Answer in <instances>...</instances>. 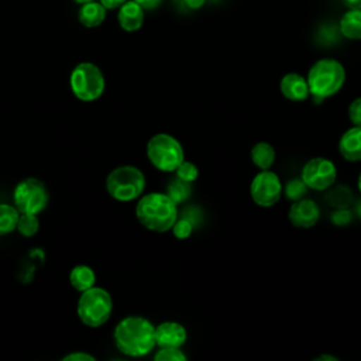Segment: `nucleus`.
I'll return each mask as SVG.
<instances>
[{
    "mask_svg": "<svg viewBox=\"0 0 361 361\" xmlns=\"http://www.w3.org/2000/svg\"><path fill=\"white\" fill-rule=\"evenodd\" d=\"M357 186H358V190L361 192V172L358 175V179H357Z\"/></svg>",
    "mask_w": 361,
    "mask_h": 361,
    "instance_id": "nucleus-37",
    "label": "nucleus"
},
{
    "mask_svg": "<svg viewBox=\"0 0 361 361\" xmlns=\"http://www.w3.org/2000/svg\"><path fill=\"white\" fill-rule=\"evenodd\" d=\"M338 35H341V32L336 24H323L319 30V38H322V42H334L338 39Z\"/></svg>",
    "mask_w": 361,
    "mask_h": 361,
    "instance_id": "nucleus-28",
    "label": "nucleus"
},
{
    "mask_svg": "<svg viewBox=\"0 0 361 361\" xmlns=\"http://www.w3.org/2000/svg\"><path fill=\"white\" fill-rule=\"evenodd\" d=\"M351 220V212L348 209H337V212L331 216V221L337 226H345Z\"/></svg>",
    "mask_w": 361,
    "mask_h": 361,
    "instance_id": "nucleus-31",
    "label": "nucleus"
},
{
    "mask_svg": "<svg viewBox=\"0 0 361 361\" xmlns=\"http://www.w3.org/2000/svg\"><path fill=\"white\" fill-rule=\"evenodd\" d=\"M69 283L75 290H78L80 293L92 286H94L96 274H94L93 268L86 264L75 265L69 272Z\"/></svg>",
    "mask_w": 361,
    "mask_h": 361,
    "instance_id": "nucleus-17",
    "label": "nucleus"
},
{
    "mask_svg": "<svg viewBox=\"0 0 361 361\" xmlns=\"http://www.w3.org/2000/svg\"><path fill=\"white\" fill-rule=\"evenodd\" d=\"M344 3V6L348 10H355V8H361V0H341Z\"/></svg>",
    "mask_w": 361,
    "mask_h": 361,
    "instance_id": "nucleus-35",
    "label": "nucleus"
},
{
    "mask_svg": "<svg viewBox=\"0 0 361 361\" xmlns=\"http://www.w3.org/2000/svg\"><path fill=\"white\" fill-rule=\"evenodd\" d=\"M135 3H138L142 8H144V11L147 10V11H151V10H155V8H158L159 6H161V3H162V0H134Z\"/></svg>",
    "mask_w": 361,
    "mask_h": 361,
    "instance_id": "nucleus-32",
    "label": "nucleus"
},
{
    "mask_svg": "<svg viewBox=\"0 0 361 361\" xmlns=\"http://www.w3.org/2000/svg\"><path fill=\"white\" fill-rule=\"evenodd\" d=\"M289 221L299 228H310L320 219V207L312 199H299L292 203L288 212Z\"/></svg>",
    "mask_w": 361,
    "mask_h": 361,
    "instance_id": "nucleus-11",
    "label": "nucleus"
},
{
    "mask_svg": "<svg viewBox=\"0 0 361 361\" xmlns=\"http://www.w3.org/2000/svg\"><path fill=\"white\" fill-rule=\"evenodd\" d=\"M117 20H118V25L124 31L127 32L138 31L144 24V8L134 0H127L118 7Z\"/></svg>",
    "mask_w": 361,
    "mask_h": 361,
    "instance_id": "nucleus-14",
    "label": "nucleus"
},
{
    "mask_svg": "<svg viewBox=\"0 0 361 361\" xmlns=\"http://www.w3.org/2000/svg\"><path fill=\"white\" fill-rule=\"evenodd\" d=\"M69 87L78 100L89 103L103 94L106 79L102 69L93 62H79L69 75Z\"/></svg>",
    "mask_w": 361,
    "mask_h": 361,
    "instance_id": "nucleus-7",
    "label": "nucleus"
},
{
    "mask_svg": "<svg viewBox=\"0 0 361 361\" xmlns=\"http://www.w3.org/2000/svg\"><path fill=\"white\" fill-rule=\"evenodd\" d=\"M16 230L18 231L20 235L23 237H32L38 233L39 230V219L38 214H31V213H20L18 220H17V227Z\"/></svg>",
    "mask_w": 361,
    "mask_h": 361,
    "instance_id": "nucleus-23",
    "label": "nucleus"
},
{
    "mask_svg": "<svg viewBox=\"0 0 361 361\" xmlns=\"http://www.w3.org/2000/svg\"><path fill=\"white\" fill-rule=\"evenodd\" d=\"M279 89L282 96L290 102H303L310 96L306 78L296 72L283 75L279 82Z\"/></svg>",
    "mask_w": 361,
    "mask_h": 361,
    "instance_id": "nucleus-13",
    "label": "nucleus"
},
{
    "mask_svg": "<svg viewBox=\"0 0 361 361\" xmlns=\"http://www.w3.org/2000/svg\"><path fill=\"white\" fill-rule=\"evenodd\" d=\"M62 361H96V357L86 351H72L63 355Z\"/></svg>",
    "mask_w": 361,
    "mask_h": 361,
    "instance_id": "nucleus-30",
    "label": "nucleus"
},
{
    "mask_svg": "<svg viewBox=\"0 0 361 361\" xmlns=\"http://www.w3.org/2000/svg\"><path fill=\"white\" fill-rule=\"evenodd\" d=\"M72 1H75V3H78V4H85V3L93 1V0H72Z\"/></svg>",
    "mask_w": 361,
    "mask_h": 361,
    "instance_id": "nucleus-38",
    "label": "nucleus"
},
{
    "mask_svg": "<svg viewBox=\"0 0 361 361\" xmlns=\"http://www.w3.org/2000/svg\"><path fill=\"white\" fill-rule=\"evenodd\" d=\"M147 158L151 165L161 172H175L185 159L182 144L171 134H154L147 142Z\"/></svg>",
    "mask_w": 361,
    "mask_h": 361,
    "instance_id": "nucleus-6",
    "label": "nucleus"
},
{
    "mask_svg": "<svg viewBox=\"0 0 361 361\" xmlns=\"http://www.w3.org/2000/svg\"><path fill=\"white\" fill-rule=\"evenodd\" d=\"M313 361H338V358L336 355H331V354H320Z\"/></svg>",
    "mask_w": 361,
    "mask_h": 361,
    "instance_id": "nucleus-36",
    "label": "nucleus"
},
{
    "mask_svg": "<svg viewBox=\"0 0 361 361\" xmlns=\"http://www.w3.org/2000/svg\"><path fill=\"white\" fill-rule=\"evenodd\" d=\"M155 361H186L188 355L179 347H159L154 355Z\"/></svg>",
    "mask_w": 361,
    "mask_h": 361,
    "instance_id": "nucleus-25",
    "label": "nucleus"
},
{
    "mask_svg": "<svg viewBox=\"0 0 361 361\" xmlns=\"http://www.w3.org/2000/svg\"><path fill=\"white\" fill-rule=\"evenodd\" d=\"M175 176L180 178L185 182L193 183L197 179V176H199V169H197V166L193 162L183 159L179 164V166L175 169Z\"/></svg>",
    "mask_w": 361,
    "mask_h": 361,
    "instance_id": "nucleus-26",
    "label": "nucleus"
},
{
    "mask_svg": "<svg viewBox=\"0 0 361 361\" xmlns=\"http://www.w3.org/2000/svg\"><path fill=\"white\" fill-rule=\"evenodd\" d=\"M116 348L127 357H144L155 347V326L144 316L123 317L113 330Z\"/></svg>",
    "mask_w": 361,
    "mask_h": 361,
    "instance_id": "nucleus-1",
    "label": "nucleus"
},
{
    "mask_svg": "<svg viewBox=\"0 0 361 361\" xmlns=\"http://www.w3.org/2000/svg\"><path fill=\"white\" fill-rule=\"evenodd\" d=\"M282 183L279 176L269 171H259L251 180L250 195L252 202L259 207H271L276 204L282 196Z\"/></svg>",
    "mask_w": 361,
    "mask_h": 361,
    "instance_id": "nucleus-9",
    "label": "nucleus"
},
{
    "mask_svg": "<svg viewBox=\"0 0 361 361\" xmlns=\"http://www.w3.org/2000/svg\"><path fill=\"white\" fill-rule=\"evenodd\" d=\"M338 30L348 39H361V8L347 10L338 21Z\"/></svg>",
    "mask_w": 361,
    "mask_h": 361,
    "instance_id": "nucleus-18",
    "label": "nucleus"
},
{
    "mask_svg": "<svg viewBox=\"0 0 361 361\" xmlns=\"http://www.w3.org/2000/svg\"><path fill=\"white\" fill-rule=\"evenodd\" d=\"M326 202L336 209H347L353 203V193L347 186H336L326 193Z\"/></svg>",
    "mask_w": 361,
    "mask_h": 361,
    "instance_id": "nucleus-22",
    "label": "nucleus"
},
{
    "mask_svg": "<svg viewBox=\"0 0 361 361\" xmlns=\"http://www.w3.org/2000/svg\"><path fill=\"white\" fill-rule=\"evenodd\" d=\"M48 188L38 178H25L14 186L13 203L20 213L39 214L48 206Z\"/></svg>",
    "mask_w": 361,
    "mask_h": 361,
    "instance_id": "nucleus-8",
    "label": "nucleus"
},
{
    "mask_svg": "<svg viewBox=\"0 0 361 361\" xmlns=\"http://www.w3.org/2000/svg\"><path fill=\"white\" fill-rule=\"evenodd\" d=\"M106 10H116L123 3H126L127 0H99Z\"/></svg>",
    "mask_w": 361,
    "mask_h": 361,
    "instance_id": "nucleus-33",
    "label": "nucleus"
},
{
    "mask_svg": "<svg viewBox=\"0 0 361 361\" xmlns=\"http://www.w3.org/2000/svg\"><path fill=\"white\" fill-rule=\"evenodd\" d=\"M188 331L183 324L166 320L155 326V345L158 347H179L186 343Z\"/></svg>",
    "mask_w": 361,
    "mask_h": 361,
    "instance_id": "nucleus-12",
    "label": "nucleus"
},
{
    "mask_svg": "<svg viewBox=\"0 0 361 361\" xmlns=\"http://www.w3.org/2000/svg\"><path fill=\"white\" fill-rule=\"evenodd\" d=\"M20 212L14 204L0 203V237L11 234L17 227Z\"/></svg>",
    "mask_w": 361,
    "mask_h": 361,
    "instance_id": "nucleus-20",
    "label": "nucleus"
},
{
    "mask_svg": "<svg viewBox=\"0 0 361 361\" xmlns=\"http://www.w3.org/2000/svg\"><path fill=\"white\" fill-rule=\"evenodd\" d=\"M183 4L190 8V10H197V8H202L206 3V0H182Z\"/></svg>",
    "mask_w": 361,
    "mask_h": 361,
    "instance_id": "nucleus-34",
    "label": "nucleus"
},
{
    "mask_svg": "<svg viewBox=\"0 0 361 361\" xmlns=\"http://www.w3.org/2000/svg\"><path fill=\"white\" fill-rule=\"evenodd\" d=\"M340 155L350 162L361 161V126H353L338 140Z\"/></svg>",
    "mask_w": 361,
    "mask_h": 361,
    "instance_id": "nucleus-15",
    "label": "nucleus"
},
{
    "mask_svg": "<svg viewBox=\"0 0 361 361\" xmlns=\"http://www.w3.org/2000/svg\"><path fill=\"white\" fill-rule=\"evenodd\" d=\"M337 178V169L333 161L324 157L309 159L300 172V179L312 190H327L333 186Z\"/></svg>",
    "mask_w": 361,
    "mask_h": 361,
    "instance_id": "nucleus-10",
    "label": "nucleus"
},
{
    "mask_svg": "<svg viewBox=\"0 0 361 361\" xmlns=\"http://www.w3.org/2000/svg\"><path fill=\"white\" fill-rule=\"evenodd\" d=\"M145 175L134 165H120L111 169L106 178V190L117 202H133L145 189Z\"/></svg>",
    "mask_w": 361,
    "mask_h": 361,
    "instance_id": "nucleus-5",
    "label": "nucleus"
},
{
    "mask_svg": "<svg viewBox=\"0 0 361 361\" xmlns=\"http://www.w3.org/2000/svg\"><path fill=\"white\" fill-rule=\"evenodd\" d=\"M106 11L107 10L99 0H93L85 4H80V8L78 11V18L83 27L94 28L104 21Z\"/></svg>",
    "mask_w": 361,
    "mask_h": 361,
    "instance_id": "nucleus-16",
    "label": "nucleus"
},
{
    "mask_svg": "<svg viewBox=\"0 0 361 361\" xmlns=\"http://www.w3.org/2000/svg\"><path fill=\"white\" fill-rule=\"evenodd\" d=\"M250 157H251L252 164L258 169L264 171V169H269L274 165L275 158H276V152H275V148L269 142L259 141L255 145H252Z\"/></svg>",
    "mask_w": 361,
    "mask_h": 361,
    "instance_id": "nucleus-19",
    "label": "nucleus"
},
{
    "mask_svg": "<svg viewBox=\"0 0 361 361\" xmlns=\"http://www.w3.org/2000/svg\"><path fill=\"white\" fill-rule=\"evenodd\" d=\"M113 313V298L104 288L92 286L80 292L76 303V314L87 327H100Z\"/></svg>",
    "mask_w": 361,
    "mask_h": 361,
    "instance_id": "nucleus-4",
    "label": "nucleus"
},
{
    "mask_svg": "<svg viewBox=\"0 0 361 361\" xmlns=\"http://www.w3.org/2000/svg\"><path fill=\"white\" fill-rule=\"evenodd\" d=\"M348 118L353 126H361V97H357L350 103Z\"/></svg>",
    "mask_w": 361,
    "mask_h": 361,
    "instance_id": "nucleus-29",
    "label": "nucleus"
},
{
    "mask_svg": "<svg viewBox=\"0 0 361 361\" xmlns=\"http://www.w3.org/2000/svg\"><path fill=\"white\" fill-rule=\"evenodd\" d=\"M193 223L190 221V219L188 217H179L175 220L173 226H172V233L178 240H186L190 237V234L193 233Z\"/></svg>",
    "mask_w": 361,
    "mask_h": 361,
    "instance_id": "nucleus-27",
    "label": "nucleus"
},
{
    "mask_svg": "<svg viewBox=\"0 0 361 361\" xmlns=\"http://www.w3.org/2000/svg\"><path fill=\"white\" fill-rule=\"evenodd\" d=\"M306 80L310 96L316 102H323L341 90L345 83V69L337 59L322 58L310 66Z\"/></svg>",
    "mask_w": 361,
    "mask_h": 361,
    "instance_id": "nucleus-3",
    "label": "nucleus"
},
{
    "mask_svg": "<svg viewBox=\"0 0 361 361\" xmlns=\"http://www.w3.org/2000/svg\"><path fill=\"white\" fill-rule=\"evenodd\" d=\"M178 216V204L164 192L141 195L135 204L138 223L149 231L164 233L171 230Z\"/></svg>",
    "mask_w": 361,
    "mask_h": 361,
    "instance_id": "nucleus-2",
    "label": "nucleus"
},
{
    "mask_svg": "<svg viewBox=\"0 0 361 361\" xmlns=\"http://www.w3.org/2000/svg\"><path fill=\"white\" fill-rule=\"evenodd\" d=\"M307 189L309 188L306 186V183L300 178H295V179H290L285 185V188H282V193L286 196V199L295 202V200H299V199L305 197Z\"/></svg>",
    "mask_w": 361,
    "mask_h": 361,
    "instance_id": "nucleus-24",
    "label": "nucleus"
},
{
    "mask_svg": "<svg viewBox=\"0 0 361 361\" xmlns=\"http://www.w3.org/2000/svg\"><path fill=\"white\" fill-rule=\"evenodd\" d=\"M166 195L176 203H185L192 195V183L182 180L180 178H172L166 185Z\"/></svg>",
    "mask_w": 361,
    "mask_h": 361,
    "instance_id": "nucleus-21",
    "label": "nucleus"
}]
</instances>
